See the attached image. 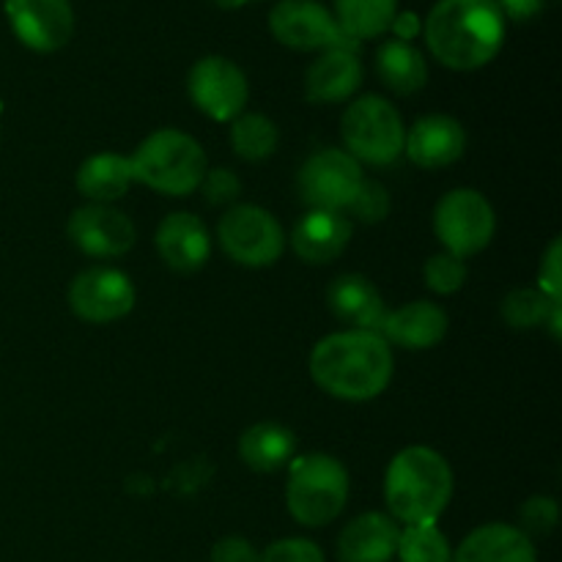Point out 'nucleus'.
Instances as JSON below:
<instances>
[{
	"label": "nucleus",
	"instance_id": "1",
	"mask_svg": "<svg viewBox=\"0 0 562 562\" xmlns=\"http://www.w3.org/2000/svg\"><path fill=\"white\" fill-rule=\"evenodd\" d=\"M393 349L379 333L344 329L318 340L311 351V376L338 401H373L393 382Z\"/></svg>",
	"mask_w": 562,
	"mask_h": 562
},
{
	"label": "nucleus",
	"instance_id": "2",
	"mask_svg": "<svg viewBox=\"0 0 562 562\" xmlns=\"http://www.w3.org/2000/svg\"><path fill=\"white\" fill-rule=\"evenodd\" d=\"M505 25L494 0H437L423 22V38L445 69L475 71L499 55Z\"/></svg>",
	"mask_w": 562,
	"mask_h": 562
},
{
	"label": "nucleus",
	"instance_id": "3",
	"mask_svg": "<svg viewBox=\"0 0 562 562\" xmlns=\"http://www.w3.org/2000/svg\"><path fill=\"white\" fill-rule=\"evenodd\" d=\"M453 470L439 450L409 445L387 464L384 503L398 525H431L453 499Z\"/></svg>",
	"mask_w": 562,
	"mask_h": 562
},
{
	"label": "nucleus",
	"instance_id": "4",
	"mask_svg": "<svg viewBox=\"0 0 562 562\" xmlns=\"http://www.w3.org/2000/svg\"><path fill=\"white\" fill-rule=\"evenodd\" d=\"M135 184L162 195L184 198L198 190L206 173V151L195 137L181 130H157L130 157Z\"/></svg>",
	"mask_w": 562,
	"mask_h": 562
},
{
	"label": "nucleus",
	"instance_id": "5",
	"mask_svg": "<svg viewBox=\"0 0 562 562\" xmlns=\"http://www.w3.org/2000/svg\"><path fill=\"white\" fill-rule=\"evenodd\" d=\"M349 503V470L329 453L296 456L289 464L285 505L296 525L327 527Z\"/></svg>",
	"mask_w": 562,
	"mask_h": 562
},
{
	"label": "nucleus",
	"instance_id": "6",
	"mask_svg": "<svg viewBox=\"0 0 562 562\" xmlns=\"http://www.w3.org/2000/svg\"><path fill=\"white\" fill-rule=\"evenodd\" d=\"M340 137L344 151H349L357 162L384 168L404 157L406 126L393 102L379 93H366L344 110Z\"/></svg>",
	"mask_w": 562,
	"mask_h": 562
},
{
	"label": "nucleus",
	"instance_id": "7",
	"mask_svg": "<svg viewBox=\"0 0 562 562\" xmlns=\"http://www.w3.org/2000/svg\"><path fill=\"white\" fill-rule=\"evenodd\" d=\"M434 234L445 252L467 261L492 245L497 234V214L483 192L459 187L439 198L434 209Z\"/></svg>",
	"mask_w": 562,
	"mask_h": 562
},
{
	"label": "nucleus",
	"instance_id": "8",
	"mask_svg": "<svg viewBox=\"0 0 562 562\" xmlns=\"http://www.w3.org/2000/svg\"><path fill=\"white\" fill-rule=\"evenodd\" d=\"M217 241L225 256L247 269H267L285 250L278 220L256 203H234L217 223Z\"/></svg>",
	"mask_w": 562,
	"mask_h": 562
},
{
	"label": "nucleus",
	"instance_id": "9",
	"mask_svg": "<svg viewBox=\"0 0 562 562\" xmlns=\"http://www.w3.org/2000/svg\"><path fill=\"white\" fill-rule=\"evenodd\" d=\"M187 93L203 115L220 124H231L247 110L250 82L239 64L225 55H206L192 64L187 75Z\"/></svg>",
	"mask_w": 562,
	"mask_h": 562
},
{
	"label": "nucleus",
	"instance_id": "10",
	"mask_svg": "<svg viewBox=\"0 0 562 562\" xmlns=\"http://www.w3.org/2000/svg\"><path fill=\"white\" fill-rule=\"evenodd\" d=\"M362 165L344 148H318L302 162L296 187L307 209L344 212L362 184Z\"/></svg>",
	"mask_w": 562,
	"mask_h": 562
},
{
	"label": "nucleus",
	"instance_id": "11",
	"mask_svg": "<svg viewBox=\"0 0 562 562\" xmlns=\"http://www.w3.org/2000/svg\"><path fill=\"white\" fill-rule=\"evenodd\" d=\"M269 33L283 47L300 49V53H324L333 47H351L355 42L340 31L333 11L318 0H280L269 11Z\"/></svg>",
	"mask_w": 562,
	"mask_h": 562
},
{
	"label": "nucleus",
	"instance_id": "12",
	"mask_svg": "<svg viewBox=\"0 0 562 562\" xmlns=\"http://www.w3.org/2000/svg\"><path fill=\"white\" fill-rule=\"evenodd\" d=\"M69 307L80 322L113 324L130 316L137 291L132 278L115 267H88L69 285Z\"/></svg>",
	"mask_w": 562,
	"mask_h": 562
},
{
	"label": "nucleus",
	"instance_id": "13",
	"mask_svg": "<svg viewBox=\"0 0 562 562\" xmlns=\"http://www.w3.org/2000/svg\"><path fill=\"white\" fill-rule=\"evenodd\" d=\"M14 36L33 53H58L75 36L71 0H3Z\"/></svg>",
	"mask_w": 562,
	"mask_h": 562
},
{
	"label": "nucleus",
	"instance_id": "14",
	"mask_svg": "<svg viewBox=\"0 0 562 562\" xmlns=\"http://www.w3.org/2000/svg\"><path fill=\"white\" fill-rule=\"evenodd\" d=\"M71 245L91 258H119L137 241V228L113 203H86L66 223Z\"/></svg>",
	"mask_w": 562,
	"mask_h": 562
},
{
	"label": "nucleus",
	"instance_id": "15",
	"mask_svg": "<svg viewBox=\"0 0 562 562\" xmlns=\"http://www.w3.org/2000/svg\"><path fill=\"white\" fill-rule=\"evenodd\" d=\"M467 151V130L459 119L431 113L417 119L406 130L404 157L423 170H439L459 162Z\"/></svg>",
	"mask_w": 562,
	"mask_h": 562
},
{
	"label": "nucleus",
	"instance_id": "16",
	"mask_svg": "<svg viewBox=\"0 0 562 562\" xmlns=\"http://www.w3.org/2000/svg\"><path fill=\"white\" fill-rule=\"evenodd\" d=\"M159 258L168 263L173 272L190 274L206 267L212 256V234L206 223L190 212H176L159 223L154 236Z\"/></svg>",
	"mask_w": 562,
	"mask_h": 562
},
{
	"label": "nucleus",
	"instance_id": "17",
	"mask_svg": "<svg viewBox=\"0 0 562 562\" xmlns=\"http://www.w3.org/2000/svg\"><path fill=\"white\" fill-rule=\"evenodd\" d=\"M351 234H355V225L344 212L307 209V214L300 217L285 241H291V250L300 256V261L322 267V263H333L335 258L344 256Z\"/></svg>",
	"mask_w": 562,
	"mask_h": 562
},
{
	"label": "nucleus",
	"instance_id": "18",
	"mask_svg": "<svg viewBox=\"0 0 562 562\" xmlns=\"http://www.w3.org/2000/svg\"><path fill=\"white\" fill-rule=\"evenodd\" d=\"M362 86V60L351 47L324 49L305 71V97L313 104L349 102Z\"/></svg>",
	"mask_w": 562,
	"mask_h": 562
},
{
	"label": "nucleus",
	"instance_id": "19",
	"mask_svg": "<svg viewBox=\"0 0 562 562\" xmlns=\"http://www.w3.org/2000/svg\"><path fill=\"white\" fill-rule=\"evenodd\" d=\"M448 327L450 318L442 307L428 300H417L406 302V305L395 307V311H387L379 335L390 346H401V349L409 351H426L442 344L445 335H448Z\"/></svg>",
	"mask_w": 562,
	"mask_h": 562
},
{
	"label": "nucleus",
	"instance_id": "20",
	"mask_svg": "<svg viewBox=\"0 0 562 562\" xmlns=\"http://www.w3.org/2000/svg\"><path fill=\"white\" fill-rule=\"evenodd\" d=\"M401 525L390 514L368 510L338 536V562H390L398 552Z\"/></svg>",
	"mask_w": 562,
	"mask_h": 562
},
{
	"label": "nucleus",
	"instance_id": "21",
	"mask_svg": "<svg viewBox=\"0 0 562 562\" xmlns=\"http://www.w3.org/2000/svg\"><path fill=\"white\" fill-rule=\"evenodd\" d=\"M327 305L338 322L349 324L351 329L379 333L387 316L382 294L366 274H340L329 283Z\"/></svg>",
	"mask_w": 562,
	"mask_h": 562
},
{
	"label": "nucleus",
	"instance_id": "22",
	"mask_svg": "<svg viewBox=\"0 0 562 562\" xmlns=\"http://www.w3.org/2000/svg\"><path fill=\"white\" fill-rule=\"evenodd\" d=\"M450 562H538V552L532 538H527L519 527L488 521L475 527L456 547Z\"/></svg>",
	"mask_w": 562,
	"mask_h": 562
},
{
	"label": "nucleus",
	"instance_id": "23",
	"mask_svg": "<svg viewBox=\"0 0 562 562\" xmlns=\"http://www.w3.org/2000/svg\"><path fill=\"white\" fill-rule=\"evenodd\" d=\"M75 184L88 203H115L132 190L135 176H132L130 157L115 151H99L88 157L77 168Z\"/></svg>",
	"mask_w": 562,
	"mask_h": 562
},
{
	"label": "nucleus",
	"instance_id": "24",
	"mask_svg": "<svg viewBox=\"0 0 562 562\" xmlns=\"http://www.w3.org/2000/svg\"><path fill=\"white\" fill-rule=\"evenodd\" d=\"M239 459L252 472L272 475L296 459V437L280 423H256L239 437Z\"/></svg>",
	"mask_w": 562,
	"mask_h": 562
},
{
	"label": "nucleus",
	"instance_id": "25",
	"mask_svg": "<svg viewBox=\"0 0 562 562\" xmlns=\"http://www.w3.org/2000/svg\"><path fill=\"white\" fill-rule=\"evenodd\" d=\"M376 75L393 93L412 97V93L423 91L428 82L426 55L412 42L387 38L376 49Z\"/></svg>",
	"mask_w": 562,
	"mask_h": 562
},
{
	"label": "nucleus",
	"instance_id": "26",
	"mask_svg": "<svg viewBox=\"0 0 562 562\" xmlns=\"http://www.w3.org/2000/svg\"><path fill=\"white\" fill-rule=\"evenodd\" d=\"M333 3L340 31L355 44L384 36L398 14V0H333Z\"/></svg>",
	"mask_w": 562,
	"mask_h": 562
},
{
	"label": "nucleus",
	"instance_id": "27",
	"mask_svg": "<svg viewBox=\"0 0 562 562\" xmlns=\"http://www.w3.org/2000/svg\"><path fill=\"white\" fill-rule=\"evenodd\" d=\"M280 132L269 115L263 113H241L239 119L231 121V146L236 157L247 162H263L278 151Z\"/></svg>",
	"mask_w": 562,
	"mask_h": 562
},
{
	"label": "nucleus",
	"instance_id": "28",
	"mask_svg": "<svg viewBox=\"0 0 562 562\" xmlns=\"http://www.w3.org/2000/svg\"><path fill=\"white\" fill-rule=\"evenodd\" d=\"M558 305H562V300H549L538 285H521V289L508 291L499 305V316L516 333H530V329L547 327Z\"/></svg>",
	"mask_w": 562,
	"mask_h": 562
},
{
	"label": "nucleus",
	"instance_id": "29",
	"mask_svg": "<svg viewBox=\"0 0 562 562\" xmlns=\"http://www.w3.org/2000/svg\"><path fill=\"white\" fill-rule=\"evenodd\" d=\"M398 562H450L453 560V547H450L448 536L431 525H406L401 527L398 536Z\"/></svg>",
	"mask_w": 562,
	"mask_h": 562
},
{
	"label": "nucleus",
	"instance_id": "30",
	"mask_svg": "<svg viewBox=\"0 0 562 562\" xmlns=\"http://www.w3.org/2000/svg\"><path fill=\"white\" fill-rule=\"evenodd\" d=\"M467 278H470V269H467L464 258L450 256V252L445 250L423 263V280H426L428 289L439 296H450L456 294V291L464 289Z\"/></svg>",
	"mask_w": 562,
	"mask_h": 562
},
{
	"label": "nucleus",
	"instance_id": "31",
	"mask_svg": "<svg viewBox=\"0 0 562 562\" xmlns=\"http://www.w3.org/2000/svg\"><path fill=\"white\" fill-rule=\"evenodd\" d=\"M560 521V505L558 499L549 494H532L525 499L519 508V530L527 538H547L552 536L554 527Z\"/></svg>",
	"mask_w": 562,
	"mask_h": 562
},
{
	"label": "nucleus",
	"instance_id": "32",
	"mask_svg": "<svg viewBox=\"0 0 562 562\" xmlns=\"http://www.w3.org/2000/svg\"><path fill=\"white\" fill-rule=\"evenodd\" d=\"M346 212H349L351 217L360 220V223H366V225L382 223V220L390 214V192L384 190L379 181L362 179V184L357 187L355 198L349 201Z\"/></svg>",
	"mask_w": 562,
	"mask_h": 562
},
{
	"label": "nucleus",
	"instance_id": "33",
	"mask_svg": "<svg viewBox=\"0 0 562 562\" xmlns=\"http://www.w3.org/2000/svg\"><path fill=\"white\" fill-rule=\"evenodd\" d=\"M198 190L203 192V201L212 206H234L236 198L241 195V181L228 168H206Z\"/></svg>",
	"mask_w": 562,
	"mask_h": 562
},
{
	"label": "nucleus",
	"instance_id": "34",
	"mask_svg": "<svg viewBox=\"0 0 562 562\" xmlns=\"http://www.w3.org/2000/svg\"><path fill=\"white\" fill-rule=\"evenodd\" d=\"M258 562H324V552L311 538H280L258 552Z\"/></svg>",
	"mask_w": 562,
	"mask_h": 562
},
{
	"label": "nucleus",
	"instance_id": "35",
	"mask_svg": "<svg viewBox=\"0 0 562 562\" xmlns=\"http://www.w3.org/2000/svg\"><path fill=\"white\" fill-rule=\"evenodd\" d=\"M538 289L549 300H562V239H552L538 269Z\"/></svg>",
	"mask_w": 562,
	"mask_h": 562
},
{
	"label": "nucleus",
	"instance_id": "36",
	"mask_svg": "<svg viewBox=\"0 0 562 562\" xmlns=\"http://www.w3.org/2000/svg\"><path fill=\"white\" fill-rule=\"evenodd\" d=\"M209 562H258V549L241 536H225L212 547Z\"/></svg>",
	"mask_w": 562,
	"mask_h": 562
},
{
	"label": "nucleus",
	"instance_id": "37",
	"mask_svg": "<svg viewBox=\"0 0 562 562\" xmlns=\"http://www.w3.org/2000/svg\"><path fill=\"white\" fill-rule=\"evenodd\" d=\"M494 3H497V9L503 11L505 22L508 20L530 22L541 14L543 5H547V0H494Z\"/></svg>",
	"mask_w": 562,
	"mask_h": 562
},
{
	"label": "nucleus",
	"instance_id": "38",
	"mask_svg": "<svg viewBox=\"0 0 562 562\" xmlns=\"http://www.w3.org/2000/svg\"><path fill=\"white\" fill-rule=\"evenodd\" d=\"M390 31H395V38H401V42H412L417 33H423V22L415 14H395Z\"/></svg>",
	"mask_w": 562,
	"mask_h": 562
},
{
	"label": "nucleus",
	"instance_id": "39",
	"mask_svg": "<svg viewBox=\"0 0 562 562\" xmlns=\"http://www.w3.org/2000/svg\"><path fill=\"white\" fill-rule=\"evenodd\" d=\"M209 3H214L217 9H225V11H234V9H241V5H247L250 0H209Z\"/></svg>",
	"mask_w": 562,
	"mask_h": 562
}]
</instances>
